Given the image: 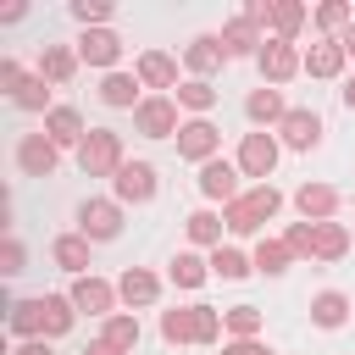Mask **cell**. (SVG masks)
Masks as SVG:
<instances>
[{
    "mask_svg": "<svg viewBox=\"0 0 355 355\" xmlns=\"http://www.w3.org/2000/svg\"><path fill=\"white\" fill-rule=\"evenodd\" d=\"M161 338H166V344H216V338H222V316H216L211 305L161 311Z\"/></svg>",
    "mask_w": 355,
    "mask_h": 355,
    "instance_id": "1",
    "label": "cell"
},
{
    "mask_svg": "<svg viewBox=\"0 0 355 355\" xmlns=\"http://www.w3.org/2000/svg\"><path fill=\"white\" fill-rule=\"evenodd\" d=\"M39 305H44V338H61V333L72 327V311H78V305H72V300H55V294H44Z\"/></svg>",
    "mask_w": 355,
    "mask_h": 355,
    "instance_id": "26",
    "label": "cell"
},
{
    "mask_svg": "<svg viewBox=\"0 0 355 355\" xmlns=\"http://www.w3.org/2000/svg\"><path fill=\"white\" fill-rule=\"evenodd\" d=\"M200 194H211V200H239V166H227V161H205L200 166Z\"/></svg>",
    "mask_w": 355,
    "mask_h": 355,
    "instance_id": "12",
    "label": "cell"
},
{
    "mask_svg": "<svg viewBox=\"0 0 355 355\" xmlns=\"http://www.w3.org/2000/svg\"><path fill=\"white\" fill-rule=\"evenodd\" d=\"M72 50H61V44H44V61H39V78H50V83H67L72 78Z\"/></svg>",
    "mask_w": 355,
    "mask_h": 355,
    "instance_id": "28",
    "label": "cell"
},
{
    "mask_svg": "<svg viewBox=\"0 0 355 355\" xmlns=\"http://www.w3.org/2000/svg\"><path fill=\"white\" fill-rule=\"evenodd\" d=\"M17 166H22L28 178H50V172H55V144H50L44 133H22V144H17Z\"/></svg>",
    "mask_w": 355,
    "mask_h": 355,
    "instance_id": "9",
    "label": "cell"
},
{
    "mask_svg": "<svg viewBox=\"0 0 355 355\" xmlns=\"http://www.w3.org/2000/svg\"><path fill=\"white\" fill-rule=\"evenodd\" d=\"M78 222H83V239H116L122 233V211L111 200H83L78 205Z\"/></svg>",
    "mask_w": 355,
    "mask_h": 355,
    "instance_id": "8",
    "label": "cell"
},
{
    "mask_svg": "<svg viewBox=\"0 0 355 355\" xmlns=\"http://www.w3.org/2000/svg\"><path fill=\"white\" fill-rule=\"evenodd\" d=\"M344 316H349V300H344L338 288H322V294L311 300V322H316V327H344Z\"/></svg>",
    "mask_w": 355,
    "mask_h": 355,
    "instance_id": "20",
    "label": "cell"
},
{
    "mask_svg": "<svg viewBox=\"0 0 355 355\" xmlns=\"http://www.w3.org/2000/svg\"><path fill=\"white\" fill-rule=\"evenodd\" d=\"M344 105H349V111H355V78H349V89H344Z\"/></svg>",
    "mask_w": 355,
    "mask_h": 355,
    "instance_id": "47",
    "label": "cell"
},
{
    "mask_svg": "<svg viewBox=\"0 0 355 355\" xmlns=\"http://www.w3.org/2000/svg\"><path fill=\"white\" fill-rule=\"evenodd\" d=\"M222 322H227L233 338H255V333H261V311H255V305H233Z\"/></svg>",
    "mask_w": 355,
    "mask_h": 355,
    "instance_id": "34",
    "label": "cell"
},
{
    "mask_svg": "<svg viewBox=\"0 0 355 355\" xmlns=\"http://www.w3.org/2000/svg\"><path fill=\"white\" fill-rule=\"evenodd\" d=\"M116 294H122L128 305H150V300H155V277H150V272H139V266H128V272H122V283H116Z\"/></svg>",
    "mask_w": 355,
    "mask_h": 355,
    "instance_id": "23",
    "label": "cell"
},
{
    "mask_svg": "<svg viewBox=\"0 0 355 355\" xmlns=\"http://www.w3.org/2000/svg\"><path fill=\"white\" fill-rule=\"evenodd\" d=\"M139 83H150V89H172V83H178V61L161 55V50H144V55H139Z\"/></svg>",
    "mask_w": 355,
    "mask_h": 355,
    "instance_id": "18",
    "label": "cell"
},
{
    "mask_svg": "<svg viewBox=\"0 0 355 355\" xmlns=\"http://www.w3.org/2000/svg\"><path fill=\"white\" fill-rule=\"evenodd\" d=\"M300 67H305V61H300V50H294V44H283V39L261 44V72H266L272 83H288V78H294Z\"/></svg>",
    "mask_w": 355,
    "mask_h": 355,
    "instance_id": "10",
    "label": "cell"
},
{
    "mask_svg": "<svg viewBox=\"0 0 355 355\" xmlns=\"http://www.w3.org/2000/svg\"><path fill=\"white\" fill-rule=\"evenodd\" d=\"M78 55H83L89 67H111V61L122 55V39H116L111 28H89V33L78 39Z\"/></svg>",
    "mask_w": 355,
    "mask_h": 355,
    "instance_id": "13",
    "label": "cell"
},
{
    "mask_svg": "<svg viewBox=\"0 0 355 355\" xmlns=\"http://www.w3.org/2000/svg\"><path fill=\"white\" fill-rule=\"evenodd\" d=\"M338 67H344V44L338 39H322V44L305 50V72L311 78H338Z\"/></svg>",
    "mask_w": 355,
    "mask_h": 355,
    "instance_id": "17",
    "label": "cell"
},
{
    "mask_svg": "<svg viewBox=\"0 0 355 355\" xmlns=\"http://www.w3.org/2000/svg\"><path fill=\"white\" fill-rule=\"evenodd\" d=\"M338 44H344V55H355V22L344 28V39H338Z\"/></svg>",
    "mask_w": 355,
    "mask_h": 355,
    "instance_id": "45",
    "label": "cell"
},
{
    "mask_svg": "<svg viewBox=\"0 0 355 355\" xmlns=\"http://www.w3.org/2000/svg\"><path fill=\"white\" fill-rule=\"evenodd\" d=\"M50 255H55V266H67V272H83V266H89V239L67 233V239H55V244H50Z\"/></svg>",
    "mask_w": 355,
    "mask_h": 355,
    "instance_id": "22",
    "label": "cell"
},
{
    "mask_svg": "<svg viewBox=\"0 0 355 355\" xmlns=\"http://www.w3.org/2000/svg\"><path fill=\"white\" fill-rule=\"evenodd\" d=\"M17 355H50V349H44V344H39V338H33V344H22V349H17Z\"/></svg>",
    "mask_w": 355,
    "mask_h": 355,
    "instance_id": "46",
    "label": "cell"
},
{
    "mask_svg": "<svg viewBox=\"0 0 355 355\" xmlns=\"http://www.w3.org/2000/svg\"><path fill=\"white\" fill-rule=\"evenodd\" d=\"M72 17L89 28V22H105V17H111V6H105V0H78V6H72Z\"/></svg>",
    "mask_w": 355,
    "mask_h": 355,
    "instance_id": "40",
    "label": "cell"
},
{
    "mask_svg": "<svg viewBox=\"0 0 355 355\" xmlns=\"http://www.w3.org/2000/svg\"><path fill=\"white\" fill-rule=\"evenodd\" d=\"M78 161L89 178H105V172H122V139L111 128H89V139L78 144Z\"/></svg>",
    "mask_w": 355,
    "mask_h": 355,
    "instance_id": "4",
    "label": "cell"
},
{
    "mask_svg": "<svg viewBox=\"0 0 355 355\" xmlns=\"http://www.w3.org/2000/svg\"><path fill=\"white\" fill-rule=\"evenodd\" d=\"M111 300H116V288L100 283V277H78L72 283V305L89 311V316H111Z\"/></svg>",
    "mask_w": 355,
    "mask_h": 355,
    "instance_id": "15",
    "label": "cell"
},
{
    "mask_svg": "<svg viewBox=\"0 0 355 355\" xmlns=\"http://www.w3.org/2000/svg\"><path fill=\"white\" fill-rule=\"evenodd\" d=\"M272 166H277L272 133H244V144H239V172H244V178H266Z\"/></svg>",
    "mask_w": 355,
    "mask_h": 355,
    "instance_id": "6",
    "label": "cell"
},
{
    "mask_svg": "<svg viewBox=\"0 0 355 355\" xmlns=\"http://www.w3.org/2000/svg\"><path fill=\"white\" fill-rule=\"evenodd\" d=\"M22 83H28V78H22V67H17V61H0V89H11V94H17Z\"/></svg>",
    "mask_w": 355,
    "mask_h": 355,
    "instance_id": "41",
    "label": "cell"
},
{
    "mask_svg": "<svg viewBox=\"0 0 355 355\" xmlns=\"http://www.w3.org/2000/svg\"><path fill=\"white\" fill-rule=\"evenodd\" d=\"M183 55H189V67L205 78V72H216V67H222V55H227V50H222V39H194Z\"/></svg>",
    "mask_w": 355,
    "mask_h": 355,
    "instance_id": "25",
    "label": "cell"
},
{
    "mask_svg": "<svg viewBox=\"0 0 355 355\" xmlns=\"http://www.w3.org/2000/svg\"><path fill=\"white\" fill-rule=\"evenodd\" d=\"M83 355H122V349H116V344H105V338H94V344L83 349Z\"/></svg>",
    "mask_w": 355,
    "mask_h": 355,
    "instance_id": "44",
    "label": "cell"
},
{
    "mask_svg": "<svg viewBox=\"0 0 355 355\" xmlns=\"http://www.w3.org/2000/svg\"><path fill=\"white\" fill-rule=\"evenodd\" d=\"M133 128L144 133V139H166V133H183L178 128V105L172 100H139V111H133Z\"/></svg>",
    "mask_w": 355,
    "mask_h": 355,
    "instance_id": "5",
    "label": "cell"
},
{
    "mask_svg": "<svg viewBox=\"0 0 355 355\" xmlns=\"http://www.w3.org/2000/svg\"><path fill=\"white\" fill-rule=\"evenodd\" d=\"M222 227H227V222L211 216V211H194V216H189V239H194V244H222Z\"/></svg>",
    "mask_w": 355,
    "mask_h": 355,
    "instance_id": "32",
    "label": "cell"
},
{
    "mask_svg": "<svg viewBox=\"0 0 355 355\" xmlns=\"http://www.w3.org/2000/svg\"><path fill=\"white\" fill-rule=\"evenodd\" d=\"M283 139H288L294 150H311V144L322 139V116H316V111H288V116H283Z\"/></svg>",
    "mask_w": 355,
    "mask_h": 355,
    "instance_id": "19",
    "label": "cell"
},
{
    "mask_svg": "<svg viewBox=\"0 0 355 355\" xmlns=\"http://www.w3.org/2000/svg\"><path fill=\"white\" fill-rule=\"evenodd\" d=\"M211 150H216V128H211L205 116L183 122V133H178V155H183V161H211Z\"/></svg>",
    "mask_w": 355,
    "mask_h": 355,
    "instance_id": "11",
    "label": "cell"
},
{
    "mask_svg": "<svg viewBox=\"0 0 355 355\" xmlns=\"http://www.w3.org/2000/svg\"><path fill=\"white\" fill-rule=\"evenodd\" d=\"M316 22H322V28H349V22H355V11H349L344 0H327V6L316 11Z\"/></svg>",
    "mask_w": 355,
    "mask_h": 355,
    "instance_id": "39",
    "label": "cell"
},
{
    "mask_svg": "<svg viewBox=\"0 0 355 355\" xmlns=\"http://www.w3.org/2000/svg\"><path fill=\"white\" fill-rule=\"evenodd\" d=\"M294 205L305 211V222H327V216L338 211V189H333V183H305V189L294 194Z\"/></svg>",
    "mask_w": 355,
    "mask_h": 355,
    "instance_id": "14",
    "label": "cell"
},
{
    "mask_svg": "<svg viewBox=\"0 0 355 355\" xmlns=\"http://www.w3.org/2000/svg\"><path fill=\"white\" fill-rule=\"evenodd\" d=\"M277 205H283V194H277L272 183H255L250 194H239V200L222 211V222H227L233 233H255L266 216H277Z\"/></svg>",
    "mask_w": 355,
    "mask_h": 355,
    "instance_id": "3",
    "label": "cell"
},
{
    "mask_svg": "<svg viewBox=\"0 0 355 355\" xmlns=\"http://www.w3.org/2000/svg\"><path fill=\"white\" fill-rule=\"evenodd\" d=\"M133 94H139V78H128V72H111L105 83H100V100L105 105H133ZM139 111V105H133Z\"/></svg>",
    "mask_w": 355,
    "mask_h": 355,
    "instance_id": "29",
    "label": "cell"
},
{
    "mask_svg": "<svg viewBox=\"0 0 355 355\" xmlns=\"http://www.w3.org/2000/svg\"><path fill=\"white\" fill-rule=\"evenodd\" d=\"M0 272H22V244H17V239H6V250H0Z\"/></svg>",
    "mask_w": 355,
    "mask_h": 355,
    "instance_id": "42",
    "label": "cell"
},
{
    "mask_svg": "<svg viewBox=\"0 0 355 355\" xmlns=\"http://www.w3.org/2000/svg\"><path fill=\"white\" fill-rule=\"evenodd\" d=\"M172 283L200 288V283H205V261H200V255H178V261H172Z\"/></svg>",
    "mask_w": 355,
    "mask_h": 355,
    "instance_id": "36",
    "label": "cell"
},
{
    "mask_svg": "<svg viewBox=\"0 0 355 355\" xmlns=\"http://www.w3.org/2000/svg\"><path fill=\"white\" fill-rule=\"evenodd\" d=\"M222 355H272V349H266V344H255V338H239V344H227Z\"/></svg>",
    "mask_w": 355,
    "mask_h": 355,
    "instance_id": "43",
    "label": "cell"
},
{
    "mask_svg": "<svg viewBox=\"0 0 355 355\" xmlns=\"http://www.w3.org/2000/svg\"><path fill=\"white\" fill-rule=\"evenodd\" d=\"M178 100H183L189 111H211V105H216V89H211L205 78H194V83H183V89H178Z\"/></svg>",
    "mask_w": 355,
    "mask_h": 355,
    "instance_id": "35",
    "label": "cell"
},
{
    "mask_svg": "<svg viewBox=\"0 0 355 355\" xmlns=\"http://www.w3.org/2000/svg\"><path fill=\"white\" fill-rule=\"evenodd\" d=\"M211 272H216V277H244V272H250V261H244L239 250H222V244H216V255H211Z\"/></svg>",
    "mask_w": 355,
    "mask_h": 355,
    "instance_id": "37",
    "label": "cell"
},
{
    "mask_svg": "<svg viewBox=\"0 0 355 355\" xmlns=\"http://www.w3.org/2000/svg\"><path fill=\"white\" fill-rule=\"evenodd\" d=\"M288 255H294V250H288V239H261L255 266H261V272H283V266H288Z\"/></svg>",
    "mask_w": 355,
    "mask_h": 355,
    "instance_id": "33",
    "label": "cell"
},
{
    "mask_svg": "<svg viewBox=\"0 0 355 355\" xmlns=\"http://www.w3.org/2000/svg\"><path fill=\"white\" fill-rule=\"evenodd\" d=\"M244 111H250L255 122H277V128H283V116H288V111H283V94H277V89H255V94L244 100Z\"/></svg>",
    "mask_w": 355,
    "mask_h": 355,
    "instance_id": "21",
    "label": "cell"
},
{
    "mask_svg": "<svg viewBox=\"0 0 355 355\" xmlns=\"http://www.w3.org/2000/svg\"><path fill=\"white\" fill-rule=\"evenodd\" d=\"M288 250L311 255V261H338L349 250V233L338 222H300V227H288Z\"/></svg>",
    "mask_w": 355,
    "mask_h": 355,
    "instance_id": "2",
    "label": "cell"
},
{
    "mask_svg": "<svg viewBox=\"0 0 355 355\" xmlns=\"http://www.w3.org/2000/svg\"><path fill=\"white\" fill-rule=\"evenodd\" d=\"M44 139H50V144H83L89 133H83V116H78L72 105H55V111L44 116Z\"/></svg>",
    "mask_w": 355,
    "mask_h": 355,
    "instance_id": "16",
    "label": "cell"
},
{
    "mask_svg": "<svg viewBox=\"0 0 355 355\" xmlns=\"http://www.w3.org/2000/svg\"><path fill=\"white\" fill-rule=\"evenodd\" d=\"M11 100H17L22 111H44V100H50V89H44V78H28V83H22V89H17Z\"/></svg>",
    "mask_w": 355,
    "mask_h": 355,
    "instance_id": "38",
    "label": "cell"
},
{
    "mask_svg": "<svg viewBox=\"0 0 355 355\" xmlns=\"http://www.w3.org/2000/svg\"><path fill=\"white\" fill-rule=\"evenodd\" d=\"M100 338H105V344H116V349L128 355V349L139 344V322H133V316H105V333H100Z\"/></svg>",
    "mask_w": 355,
    "mask_h": 355,
    "instance_id": "31",
    "label": "cell"
},
{
    "mask_svg": "<svg viewBox=\"0 0 355 355\" xmlns=\"http://www.w3.org/2000/svg\"><path fill=\"white\" fill-rule=\"evenodd\" d=\"M255 44H261V39H255V22H250V17H239V22L222 28V50H227V55H250Z\"/></svg>",
    "mask_w": 355,
    "mask_h": 355,
    "instance_id": "24",
    "label": "cell"
},
{
    "mask_svg": "<svg viewBox=\"0 0 355 355\" xmlns=\"http://www.w3.org/2000/svg\"><path fill=\"white\" fill-rule=\"evenodd\" d=\"M300 22H305V6H294V0H283V6H272V28H277V39H283V44H294V33H300Z\"/></svg>",
    "mask_w": 355,
    "mask_h": 355,
    "instance_id": "30",
    "label": "cell"
},
{
    "mask_svg": "<svg viewBox=\"0 0 355 355\" xmlns=\"http://www.w3.org/2000/svg\"><path fill=\"white\" fill-rule=\"evenodd\" d=\"M116 200H133V205L155 200V166H150V161H122V172H116Z\"/></svg>",
    "mask_w": 355,
    "mask_h": 355,
    "instance_id": "7",
    "label": "cell"
},
{
    "mask_svg": "<svg viewBox=\"0 0 355 355\" xmlns=\"http://www.w3.org/2000/svg\"><path fill=\"white\" fill-rule=\"evenodd\" d=\"M11 333H17V338H33V333H44V305H39V300H22V305H11Z\"/></svg>",
    "mask_w": 355,
    "mask_h": 355,
    "instance_id": "27",
    "label": "cell"
}]
</instances>
